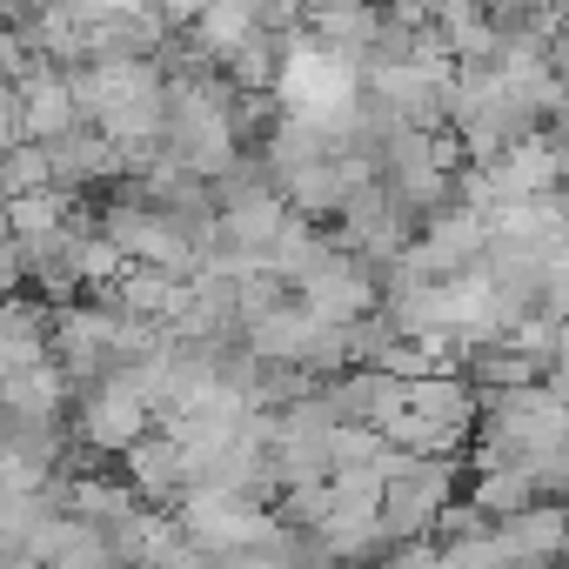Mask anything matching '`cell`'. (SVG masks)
I'll list each match as a JSON object with an SVG mask.
<instances>
[{"label": "cell", "mask_w": 569, "mask_h": 569, "mask_svg": "<svg viewBox=\"0 0 569 569\" xmlns=\"http://www.w3.org/2000/svg\"><path fill=\"white\" fill-rule=\"evenodd\" d=\"M342 94H349V74L342 68H316V61H302V81H296V101L302 108H342Z\"/></svg>", "instance_id": "cell-1"}]
</instances>
